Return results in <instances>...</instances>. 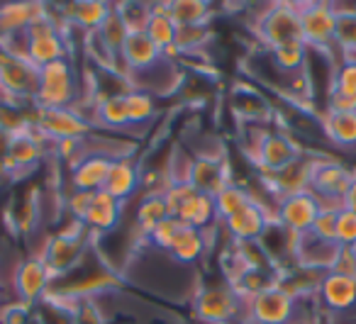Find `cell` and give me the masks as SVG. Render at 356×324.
Returning a JSON list of instances; mask_svg holds the SVG:
<instances>
[{
    "label": "cell",
    "instance_id": "cell-1",
    "mask_svg": "<svg viewBox=\"0 0 356 324\" xmlns=\"http://www.w3.org/2000/svg\"><path fill=\"white\" fill-rule=\"evenodd\" d=\"M90 241H95L93 236L86 232V227L81 222H74L66 229L56 232L54 236H49L42 249V259H44L47 268L51 273V283L56 278H66L74 270H79L83 266L86 251H88Z\"/></svg>",
    "mask_w": 356,
    "mask_h": 324
},
{
    "label": "cell",
    "instance_id": "cell-2",
    "mask_svg": "<svg viewBox=\"0 0 356 324\" xmlns=\"http://www.w3.org/2000/svg\"><path fill=\"white\" fill-rule=\"evenodd\" d=\"M79 74L74 59L42 66L35 108H79Z\"/></svg>",
    "mask_w": 356,
    "mask_h": 324
},
{
    "label": "cell",
    "instance_id": "cell-3",
    "mask_svg": "<svg viewBox=\"0 0 356 324\" xmlns=\"http://www.w3.org/2000/svg\"><path fill=\"white\" fill-rule=\"evenodd\" d=\"M166 205L171 217L184 222L195 229H213L218 225V212H215V197L200 193L191 183H171L163 191Z\"/></svg>",
    "mask_w": 356,
    "mask_h": 324
},
{
    "label": "cell",
    "instance_id": "cell-4",
    "mask_svg": "<svg viewBox=\"0 0 356 324\" xmlns=\"http://www.w3.org/2000/svg\"><path fill=\"white\" fill-rule=\"evenodd\" d=\"M193 314L200 324H242L244 300L234 293L227 280L210 283L195 293Z\"/></svg>",
    "mask_w": 356,
    "mask_h": 324
},
{
    "label": "cell",
    "instance_id": "cell-5",
    "mask_svg": "<svg viewBox=\"0 0 356 324\" xmlns=\"http://www.w3.org/2000/svg\"><path fill=\"white\" fill-rule=\"evenodd\" d=\"M40 69L30 59L0 49V98L20 105H35Z\"/></svg>",
    "mask_w": 356,
    "mask_h": 324
},
{
    "label": "cell",
    "instance_id": "cell-6",
    "mask_svg": "<svg viewBox=\"0 0 356 324\" xmlns=\"http://www.w3.org/2000/svg\"><path fill=\"white\" fill-rule=\"evenodd\" d=\"M35 129L54 144L88 139L95 132L93 120L81 113V108H37Z\"/></svg>",
    "mask_w": 356,
    "mask_h": 324
},
{
    "label": "cell",
    "instance_id": "cell-7",
    "mask_svg": "<svg viewBox=\"0 0 356 324\" xmlns=\"http://www.w3.org/2000/svg\"><path fill=\"white\" fill-rule=\"evenodd\" d=\"M298 319V300L283 288H268L244 300L242 324H293Z\"/></svg>",
    "mask_w": 356,
    "mask_h": 324
},
{
    "label": "cell",
    "instance_id": "cell-8",
    "mask_svg": "<svg viewBox=\"0 0 356 324\" xmlns=\"http://www.w3.org/2000/svg\"><path fill=\"white\" fill-rule=\"evenodd\" d=\"M257 35L266 44V49H276L283 44L302 42V27H300V13L298 6L278 3L271 6L266 13H261L257 20Z\"/></svg>",
    "mask_w": 356,
    "mask_h": 324
},
{
    "label": "cell",
    "instance_id": "cell-9",
    "mask_svg": "<svg viewBox=\"0 0 356 324\" xmlns=\"http://www.w3.org/2000/svg\"><path fill=\"white\" fill-rule=\"evenodd\" d=\"M354 178V168L327 156H315L310 171V193L320 197V205H341L346 188Z\"/></svg>",
    "mask_w": 356,
    "mask_h": 324
},
{
    "label": "cell",
    "instance_id": "cell-10",
    "mask_svg": "<svg viewBox=\"0 0 356 324\" xmlns=\"http://www.w3.org/2000/svg\"><path fill=\"white\" fill-rule=\"evenodd\" d=\"M302 156H305V152L286 129H268L259 149L254 152V163L261 168V176H266V173L283 171Z\"/></svg>",
    "mask_w": 356,
    "mask_h": 324
},
{
    "label": "cell",
    "instance_id": "cell-11",
    "mask_svg": "<svg viewBox=\"0 0 356 324\" xmlns=\"http://www.w3.org/2000/svg\"><path fill=\"white\" fill-rule=\"evenodd\" d=\"M13 290L15 298L25 305H40L51 290V273L40 254H32L15 266L13 273Z\"/></svg>",
    "mask_w": 356,
    "mask_h": 324
},
{
    "label": "cell",
    "instance_id": "cell-12",
    "mask_svg": "<svg viewBox=\"0 0 356 324\" xmlns=\"http://www.w3.org/2000/svg\"><path fill=\"white\" fill-rule=\"evenodd\" d=\"M315 300L330 317H356V275L327 270Z\"/></svg>",
    "mask_w": 356,
    "mask_h": 324
},
{
    "label": "cell",
    "instance_id": "cell-13",
    "mask_svg": "<svg viewBox=\"0 0 356 324\" xmlns=\"http://www.w3.org/2000/svg\"><path fill=\"white\" fill-rule=\"evenodd\" d=\"M317 215H320V197L310 191L281 197L273 207V220L298 236L310 234Z\"/></svg>",
    "mask_w": 356,
    "mask_h": 324
},
{
    "label": "cell",
    "instance_id": "cell-14",
    "mask_svg": "<svg viewBox=\"0 0 356 324\" xmlns=\"http://www.w3.org/2000/svg\"><path fill=\"white\" fill-rule=\"evenodd\" d=\"M302 27V42L310 49H330L337 35V8L327 3H305L298 6Z\"/></svg>",
    "mask_w": 356,
    "mask_h": 324
},
{
    "label": "cell",
    "instance_id": "cell-15",
    "mask_svg": "<svg viewBox=\"0 0 356 324\" xmlns=\"http://www.w3.org/2000/svg\"><path fill=\"white\" fill-rule=\"evenodd\" d=\"M271 222H273V207H266L259 197H254L237 215L220 222V227L229 236V241H259Z\"/></svg>",
    "mask_w": 356,
    "mask_h": 324
},
{
    "label": "cell",
    "instance_id": "cell-16",
    "mask_svg": "<svg viewBox=\"0 0 356 324\" xmlns=\"http://www.w3.org/2000/svg\"><path fill=\"white\" fill-rule=\"evenodd\" d=\"M232 181V171H229V163L222 154H195L193 156L188 183L193 188H198L200 193L215 197Z\"/></svg>",
    "mask_w": 356,
    "mask_h": 324
},
{
    "label": "cell",
    "instance_id": "cell-17",
    "mask_svg": "<svg viewBox=\"0 0 356 324\" xmlns=\"http://www.w3.org/2000/svg\"><path fill=\"white\" fill-rule=\"evenodd\" d=\"M42 142H44V137L35 127L22 134H15L10 142V152H8L6 163H3V176L20 178L22 173L35 171L40 166L42 156H44Z\"/></svg>",
    "mask_w": 356,
    "mask_h": 324
},
{
    "label": "cell",
    "instance_id": "cell-18",
    "mask_svg": "<svg viewBox=\"0 0 356 324\" xmlns=\"http://www.w3.org/2000/svg\"><path fill=\"white\" fill-rule=\"evenodd\" d=\"M122 207H124V202L115 200V197L108 195L105 191H98L90 197V205H88V210H86V217L81 220V225L86 227V232H88L93 239L113 234L120 227Z\"/></svg>",
    "mask_w": 356,
    "mask_h": 324
},
{
    "label": "cell",
    "instance_id": "cell-19",
    "mask_svg": "<svg viewBox=\"0 0 356 324\" xmlns=\"http://www.w3.org/2000/svg\"><path fill=\"white\" fill-rule=\"evenodd\" d=\"M139 186H142V166L132 156H118L110 161L108 178L103 183V191L108 195L120 202H127L129 197L137 195Z\"/></svg>",
    "mask_w": 356,
    "mask_h": 324
},
{
    "label": "cell",
    "instance_id": "cell-20",
    "mask_svg": "<svg viewBox=\"0 0 356 324\" xmlns=\"http://www.w3.org/2000/svg\"><path fill=\"white\" fill-rule=\"evenodd\" d=\"M159 61H161V49L144 32H129L120 49V64H122L124 74L132 79L134 74L154 69Z\"/></svg>",
    "mask_w": 356,
    "mask_h": 324
},
{
    "label": "cell",
    "instance_id": "cell-21",
    "mask_svg": "<svg viewBox=\"0 0 356 324\" xmlns=\"http://www.w3.org/2000/svg\"><path fill=\"white\" fill-rule=\"evenodd\" d=\"M312 161H315V156H307L305 154V156L298 159L296 163H291V166L283 168V171L261 176L264 186L276 195V200L288 197V195H296V193H302V191H310Z\"/></svg>",
    "mask_w": 356,
    "mask_h": 324
},
{
    "label": "cell",
    "instance_id": "cell-22",
    "mask_svg": "<svg viewBox=\"0 0 356 324\" xmlns=\"http://www.w3.org/2000/svg\"><path fill=\"white\" fill-rule=\"evenodd\" d=\"M113 159L98 152H88L79 163L69 168V191L98 193L103 191V183L108 178V168Z\"/></svg>",
    "mask_w": 356,
    "mask_h": 324
},
{
    "label": "cell",
    "instance_id": "cell-23",
    "mask_svg": "<svg viewBox=\"0 0 356 324\" xmlns=\"http://www.w3.org/2000/svg\"><path fill=\"white\" fill-rule=\"evenodd\" d=\"M113 13V6L108 3H98V0H81V3H69V6H61V22L66 27H74L86 35H93L100 30L108 15Z\"/></svg>",
    "mask_w": 356,
    "mask_h": 324
},
{
    "label": "cell",
    "instance_id": "cell-24",
    "mask_svg": "<svg viewBox=\"0 0 356 324\" xmlns=\"http://www.w3.org/2000/svg\"><path fill=\"white\" fill-rule=\"evenodd\" d=\"M213 229H195V227L184 225L181 227V232H178V236L173 239L171 249H168V256H171L176 264H184V266L198 264V261L210 251V246H213V239H210Z\"/></svg>",
    "mask_w": 356,
    "mask_h": 324
},
{
    "label": "cell",
    "instance_id": "cell-25",
    "mask_svg": "<svg viewBox=\"0 0 356 324\" xmlns=\"http://www.w3.org/2000/svg\"><path fill=\"white\" fill-rule=\"evenodd\" d=\"M327 270L320 268H307V266L291 264L288 268L278 270V288H283L293 300H310L317 295L320 283L325 278Z\"/></svg>",
    "mask_w": 356,
    "mask_h": 324
},
{
    "label": "cell",
    "instance_id": "cell-26",
    "mask_svg": "<svg viewBox=\"0 0 356 324\" xmlns=\"http://www.w3.org/2000/svg\"><path fill=\"white\" fill-rule=\"evenodd\" d=\"M337 251H339V244H334V241H322L312 234H302L298 236L296 264L307 266V268L330 270L332 264H334Z\"/></svg>",
    "mask_w": 356,
    "mask_h": 324
},
{
    "label": "cell",
    "instance_id": "cell-27",
    "mask_svg": "<svg viewBox=\"0 0 356 324\" xmlns=\"http://www.w3.org/2000/svg\"><path fill=\"white\" fill-rule=\"evenodd\" d=\"M320 129L327 142L339 149L356 147V113H320Z\"/></svg>",
    "mask_w": 356,
    "mask_h": 324
},
{
    "label": "cell",
    "instance_id": "cell-28",
    "mask_svg": "<svg viewBox=\"0 0 356 324\" xmlns=\"http://www.w3.org/2000/svg\"><path fill=\"white\" fill-rule=\"evenodd\" d=\"M44 10L47 6H37V3H13V6L0 8V40L22 35L30 27V22Z\"/></svg>",
    "mask_w": 356,
    "mask_h": 324
},
{
    "label": "cell",
    "instance_id": "cell-29",
    "mask_svg": "<svg viewBox=\"0 0 356 324\" xmlns=\"http://www.w3.org/2000/svg\"><path fill=\"white\" fill-rule=\"evenodd\" d=\"M232 285V290L242 300H249L254 295L264 293L268 288H276L278 285V270L276 268H244L239 270L234 278L227 280Z\"/></svg>",
    "mask_w": 356,
    "mask_h": 324
},
{
    "label": "cell",
    "instance_id": "cell-30",
    "mask_svg": "<svg viewBox=\"0 0 356 324\" xmlns=\"http://www.w3.org/2000/svg\"><path fill=\"white\" fill-rule=\"evenodd\" d=\"M127 95V93H124ZM124 95H108V98H98L93 105V127H105L120 132V129L129 127L127 118V103H124Z\"/></svg>",
    "mask_w": 356,
    "mask_h": 324
},
{
    "label": "cell",
    "instance_id": "cell-31",
    "mask_svg": "<svg viewBox=\"0 0 356 324\" xmlns=\"http://www.w3.org/2000/svg\"><path fill=\"white\" fill-rule=\"evenodd\" d=\"M176 22L168 15L166 3H159V6H152V13H149V20L144 25V35L154 42V44L161 49V54L166 49H171L176 44Z\"/></svg>",
    "mask_w": 356,
    "mask_h": 324
},
{
    "label": "cell",
    "instance_id": "cell-32",
    "mask_svg": "<svg viewBox=\"0 0 356 324\" xmlns=\"http://www.w3.org/2000/svg\"><path fill=\"white\" fill-rule=\"evenodd\" d=\"M166 217H171V212H168L163 193H147L142 197V202H139L137 212H134V227H137L139 236L147 239L149 232L156 225H161Z\"/></svg>",
    "mask_w": 356,
    "mask_h": 324
},
{
    "label": "cell",
    "instance_id": "cell-33",
    "mask_svg": "<svg viewBox=\"0 0 356 324\" xmlns=\"http://www.w3.org/2000/svg\"><path fill=\"white\" fill-rule=\"evenodd\" d=\"M166 8L176 27L210 25L213 20V6L203 0H176V3H166Z\"/></svg>",
    "mask_w": 356,
    "mask_h": 324
},
{
    "label": "cell",
    "instance_id": "cell-34",
    "mask_svg": "<svg viewBox=\"0 0 356 324\" xmlns=\"http://www.w3.org/2000/svg\"><path fill=\"white\" fill-rule=\"evenodd\" d=\"M254 197L257 195H254L247 186H242V183H237V181H232L229 186H225L222 191L215 195V212H218V222H225L232 215H237V212L242 210V207H247Z\"/></svg>",
    "mask_w": 356,
    "mask_h": 324
},
{
    "label": "cell",
    "instance_id": "cell-35",
    "mask_svg": "<svg viewBox=\"0 0 356 324\" xmlns=\"http://www.w3.org/2000/svg\"><path fill=\"white\" fill-rule=\"evenodd\" d=\"M42 217V197L37 191H27L17 197L13 207V225L20 234H30L37 229V222Z\"/></svg>",
    "mask_w": 356,
    "mask_h": 324
},
{
    "label": "cell",
    "instance_id": "cell-36",
    "mask_svg": "<svg viewBox=\"0 0 356 324\" xmlns=\"http://www.w3.org/2000/svg\"><path fill=\"white\" fill-rule=\"evenodd\" d=\"M234 115L259 124L264 120H271L273 110L259 90H234Z\"/></svg>",
    "mask_w": 356,
    "mask_h": 324
},
{
    "label": "cell",
    "instance_id": "cell-37",
    "mask_svg": "<svg viewBox=\"0 0 356 324\" xmlns=\"http://www.w3.org/2000/svg\"><path fill=\"white\" fill-rule=\"evenodd\" d=\"M307 51L310 47L305 42H293V44H283L271 49V59L278 74H296V71L307 69Z\"/></svg>",
    "mask_w": 356,
    "mask_h": 324
},
{
    "label": "cell",
    "instance_id": "cell-38",
    "mask_svg": "<svg viewBox=\"0 0 356 324\" xmlns=\"http://www.w3.org/2000/svg\"><path fill=\"white\" fill-rule=\"evenodd\" d=\"M124 103H127V118L129 127H144L156 118V100L147 90L132 88L124 95Z\"/></svg>",
    "mask_w": 356,
    "mask_h": 324
},
{
    "label": "cell",
    "instance_id": "cell-39",
    "mask_svg": "<svg viewBox=\"0 0 356 324\" xmlns=\"http://www.w3.org/2000/svg\"><path fill=\"white\" fill-rule=\"evenodd\" d=\"M127 35H129V30L124 27L122 17L118 15V10H115V8H113V13L108 15V20L100 25V30L93 32L95 40H98L100 44H103L105 49H108L110 54H115V56H120V49H122Z\"/></svg>",
    "mask_w": 356,
    "mask_h": 324
},
{
    "label": "cell",
    "instance_id": "cell-40",
    "mask_svg": "<svg viewBox=\"0 0 356 324\" xmlns=\"http://www.w3.org/2000/svg\"><path fill=\"white\" fill-rule=\"evenodd\" d=\"M213 40L210 25H195V27H178L176 30V49L181 56H193L208 47Z\"/></svg>",
    "mask_w": 356,
    "mask_h": 324
},
{
    "label": "cell",
    "instance_id": "cell-41",
    "mask_svg": "<svg viewBox=\"0 0 356 324\" xmlns=\"http://www.w3.org/2000/svg\"><path fill=\"white\" fill-rule=\"evenodd\" d=\"M334 47L344 51V59H356V10L341 13L337 8V35Z\"/></svg>",
    "mask_w": 356,
    "mask_h": 324
},
{
    "label": "cell",
    "instance_id": "cell-42",
    "mask_svg": "<svg viewBox=\"0 0 356 324\" xmlns=\"http://www.w3.org/2000/svg\"><path fill=\"white\" fill-rule=\"evenodd\" d=\"M341 205H320V215L315 217L310 234L322 241H334L337 244V215H339Z\"/></svg>",
    "mask_w": 356,
    "mask_h": 324
},
{
    "label": "cell",
    "instance_id": "cell-43",
    "mask_svg": "<svg viewBox=\"0 0 356 324\" xmlns=\"http://www.w3.org/2000/svg\"><path fill=\"white\" fill-rule=\"evenodd\" d=\"M334 93L356 98V59H341L332 74V88Z\"/></svg>",
    "mask_w": 356,
    "mask_h": 324
},
{
    "label": "cell",
    "instance_id": "cell-44",
    "mask_svg": "<svg viewBox=\"0 0 356 324\" xmlns=\"http://www.w3.org/2000/svg\"><path fill=\"white\" fill-rule=\"evenodd\" d=\"M181 227H184V222H178L176 217H166V220L161 222V225H156L152 232H149L147 241L154 246V249L163 251V254H168V249H171L173 239L178 236V232H181Z\"/></svg>",
    "mask_w": 356,
    "mask_h": 324
},
{
    "label": "cell",
    "instance_id": "cell-45",
    "mask_svg": "<svg viewBox=\"0 0 356 324\" xmlns=\"http://www.w3.org/2000/svg\"><path fill=\"white\" fill-rule=\"evenodd\" d=\"M337 244L356 249V212L341 207L337 215Z\"/></svg>",
    "mask_w": 356,
    "mask_h": 324
},
{
    "label": "cell",
    "instance_id": "cell-46",
    "mask_svg": "<svg viewBox=\"0 0 356 324\" xmlns=\"http://www.w3.org/2000/svg\"><path fill=\"white\" fill-rule=\"evenodd\" d=\"M330 270L341 273V275H356V249H351V246H339V251H337V256H334V264H332Z\"/></svg>",
    "mask_w": 356,
    "mask_h": 324
},
{
    "label": "cell",
    "instance_id": "cell-47",
    "mask_svg": "<svg viewBox=\"0 0 356 324\" xmlns=\"http://www.w3.org/2000/svg\"><path fill=\"white\" fill-rule=\"evenodd\" d=\"M293 324H315V319H296Z\"/></svg>",
    "mask_w": 356,
    "mask_h": 324
}]
</instances>
